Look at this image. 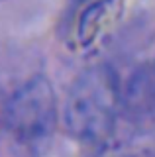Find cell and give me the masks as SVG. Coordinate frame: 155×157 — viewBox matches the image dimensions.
Listing matches in <instances>:
<instances>
[{"label":"cell","instance_id":"obj_1","mask_svg":"<svg viewBox=\"0 0 155 157\" xmlns=\"http://www.w3.org/2000/svg\"><path fill=\"white\" fill-rule=\"evenodd\" d=\"M120 82L112 67L96 63L73 81L63 106L67 132L86 144H104L118 122Z\"/></svg>","mask_w":155,"mask_h":157},{"label":"cell","instance_id":"obj_2","mask_svg":"<svg viewBox=\"0 0 155 157\" xmlns=\"http://www.w3.org/2000/svg\"><path fill=\"white\" fill-rule=\"evenodd\" d=\"M6 130L20 141H41L57 126V98L45 77H33L10 94L2 108Z\"/></svg>","mask_w":155,"mask_h":157},{"label":"cell","instance_id":"obj_3","mask_svg":"<svg viewBox=\"0 0 155 157\" xmlns=\"http://www.w3.org/2000/svg\"><path fill=\"white\" fill-rule=\"evenodd\" d=\"M118 118L138 136L155 134V61L138 65L120 86Z\"/></svg>","mask_w":155,"mask_h":157},{"label":"cell","instance_id":"obj_4","mask_svg":"<svg viewBox=\"0 0 155 157\" xmlns=\"http://www.w3.org/2000/svg\"><path fill=\"white\" fill-rule=\"evenodd\" d=\"M118 8H120V0H98L83 14L77 32H79L85 45L94 41L102 33V29L110 24L112 16L118 14Z\"/></svg>","mask_w":155,"mask_h":157}]
</instances>
